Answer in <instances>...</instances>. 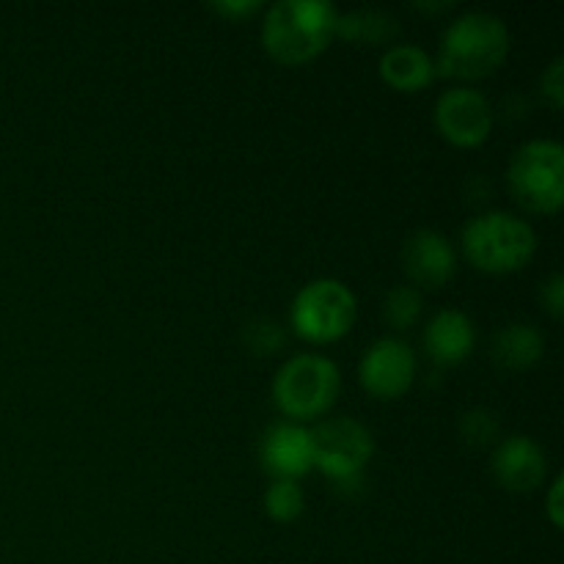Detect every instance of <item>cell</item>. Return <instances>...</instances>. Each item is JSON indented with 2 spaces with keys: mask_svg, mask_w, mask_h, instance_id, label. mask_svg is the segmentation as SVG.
I'll use <instances>...</instances> for the list:
<instances>
[{
  "mask_svg": "<svg viewBox=\"0 0 564 564\" xmlns=\"http://www.w3.org/2000/svg\"><path fill=\"white\" fill-rule=\"evenodd\" d=\"M336 11L328 0H279L262 20V44L281 66L312 64L336 36Z\"/></svg>",
  "mask_w": 564,
  "mask_h": 564,
  "instance_id": "cell-1",
  "label": "cell"
},
{
  "mask_svg": "<svg viewBox=\"0 0 564 564\" xmlns=\"http://www.w3.org/2000/svg\"><path fill=\"white\" fill-rule=\"evenodd\" d=\"M510 55V31L505 20L488 11H468L446 28L435 72L455 80H482L501 69Z\"/></svg>",
  "mask_w": 564,
  "mask_h": 564,
  "instance_id": "cell-2",
  "label": "cell"
},
{
  "mask_svg": "<svg viewBox=\"0 0 564 564\" xmlns=\"http://www.w3.org/2000/svg\"><path fill=\"white\" fill-rule=\"evenodd\" d=\"M463 253L488 275H510L527 268L538 251L534 229L512 213L477 215L463 229Z\"/></svg>",
  "mask_w": 564,
  "mask_h": 564,
  "instance_id": "cell-3",
  "label": "cell"
},
{
  "mask_svg": "<svg viewBox=\"0 0 564 564\" xmlns=\"http://www.w3.org/2000/svg\"><path fill=\"white\" fill-rule=\"evenodd\" d=\"M341 389V375L330 358L317 352L292 356L273 380V400L279 411L295 424L323 419L334 408Z\"/></svg>",
  "mask_w": 564,
  "mask_h": 564,
  "instance_id": "cell-4",
  "label": "cell"
},
{
  "mask_svg": "<svg viewBox=\"0 0 564 564\" xmlns=\"http://www.w3.org/2000/svg\"><path fill=\"white\" fill-rule=\"evenodd\" d=\"M512 198L534 215H556L564 207V147L538 138L512 154L507 169Z\"/></svg>",
  "mask_w": 564,
  "mask_h": 564,
  "instance_id": "cell-5",
  "label": "cell"
},
{
  "mask_svg": "<svg viewBox=\"0 0 564 564\" xmlns=\"http://www.w3.org/2000/svg\"><path fill=\"white\" fill-rule=\"evenodd\" d=\"M358 303L350 286L339 279H314L295 295L290 308L292 328L312 345L345 339L356 325Z\"/></svg>",
  "mask_w": 564,
  "mask_h": 564,
  "instance_id": "cell-6",
  "label": "cell"
},
{
  "mask_svg": "<svg viewBox=\"0 0 564 564\" xmlns=\"http://www.w3.org/2000/svg\"><path fill=\"white\" fill-rule=\"evenodd\" d=\"M314 468L325 474L336 488L358 485L364 468L372 463L375 438L361 422L350 416L328 419L312 430Z\"/></svg>",
  "mask_w": 564,
  "mask_h": 564,
  "instance_id": "cell-7",
  "label": "cell"
},
{
  "mask_svg": "<svg viewBox=\"0 0 564 564\" xmlns=\"http://www.w3.org/2000/svg\"><path fill=\"white\" fill-rule=\"evenodd\" d=\"M435 130L457 149H477L494 132V108L477 88H449L435 102Z\"/></svg>",
  "mask_w": 564,
  "mask_h": 564,
  "instance_id": "cell-8",
  "label": "cell"
},
{
  "mask_svg": "<svg viewBox=\"0 0 564 564\" xmlns=\"http://www.w3.org/2000/svg\"><path fill=\"white\" fill-rule=\"evenodd\" d=\"M358 380L375 400H400L416 380V352L397 336H383L364 352Z\"/></svg>",
  "mask_w": 564,
  "mask_h": 564,
  "instance_id": "cell-9",
  "label": "cell"
},
{
  "mask_svg": "<svg viewBox=\"0 0 564 564\" xmlns=\"http://www.w3.org/2000/svg\"><path fill=\"white\" fill-rule=\"evenodd\" d=\"M402 268L416 290H441L455 279L457 251L441 231L419 229L402 248Z\"/></svg>",
  "mask_w": 564,
  "mask_h": 564,
  "instance_id": "cell-10",
  "label": "cell"
},
{
  "mask_svg": "<svg viewBox=\"0 0 564 564\" xmlns=\"http://www.w3.org/2000/svg\"><path fill=\"white\" fill-rule=\"evenodd\" d=\"M494 477L510 494H532L549 477V455L529 435H510L494 452Z\"/></svg>",
  "mask_w": 564,
  "mask_h": 564,
  "instance_id": "cell-11",
  "label": "cell"
},
{
  "mask_svg": "<svg viewBox=\"0 0 564 564\" xmlns=\"http://www.w3.org/2000/svg\"><path fill=\"white\" fill-rule=\"evenodd\" d=\"M264 471L273 479H292L297 482L314 468V444L312 430L295 422H279L264 433L262 446Z\"/></svg>",
  "mask_w": 564,
  "mask_h": 564,
  "instance_id": "cell-12",
  "label": "cell"
},
{
  "mask_svg": "<svg viewBox=\"0 0 564 564\" xmlns=\"http://www.w3.org/2000/svg\"><path fill=\"white\" fill-rule=\"evenodd\" d=\"M477 345V330L460 308H444L424 328V350L438 367H457L466 361Z\"/></svg>",
  "mask_w": 564,
  "mask_h": 564,
  "instance_id": "cell-13",
  "label": "cell"
},
{
  "mask_svg": "<svg viewBox=\"0 0 564 564\" xmlns=\"http://www.w3.org/2000/svg\"><path fill=\"white\" fill-rule=\"evenodd\" d=\"M380 80L400 94H419L438 77L435 61L419 44H394L380 58Z\"/></svg>",
  "mask_w": 564,
  "mask_h": 564,
  "instance_id": "cell-14",
  "label": "cell"
},
{
  "mask_svg": "<svg viewBox=\"0 0 564 564\" xmlns=\"http://www.w3.org/2000/svg\"><path fill=\"white\" fill-rule=\"evenodd\" d=\"M545 352V339L540 334V328L529 323H510L494 336V345H490V358H494L496 367L501 372H529L532 367H538L543 361Z\"/></svg>",
  "mask_w": 564,
  "mask_h": 564,
  "instance_id": "cell-15",
  "label": "cell"
},
{
  "mask_svg": "<svg viewBox=\"0 0 564 564\" xmlns=\"http://www.w3.org/2000/svg\"><path fill=\"white\" fill-rule=\"evenodd\" d=\"M336 36H341L345 42L352 44L380 47V44H391L400 36V22H397V17H391L389 11L356 9L336 17Z\"/></svg>",
  "mask_w": 564,
  "mask_h": 564,
  "instance_id": "cell-16",
  "label": "cell"
},
{
  "mask_svg": "<svg viewBox=\"0 0 564 564\" xmlns=\"http://www.w3.org/2000/svg\"><path fill=\"white\" fill-rule=\"evenodd\" d=\"M303 510H306V496H303L301 485L292 479H273L264 494V512L270 516V521L292 523L303 516Z\"/></svg>",
  "mask_w": 564,
  "mask_h": 564,
  "instance_id": "cell-17",
  "label": "cell"
},
{
  "mask_svg": "<svg viewBox=\"0 0 564 564\" xmlns=\"http://www.w3.org/2000/svg\"><path fill=\"white\" fill-rule=\"evenodd\" d=\"M422 308H424L422 292L411 284H402V286H394V290L386 295L383 319L394 330H408L419 323Z\"/></svg>",
  "mask_w": 564,
  "mask_h": 564,
  "instance_id": "cell-18",
  "label": "cell"
},
{
  "mask_svg": "<svg viewBox=\"0 0 564 564\" xmlns=\"http://www.w3.org/2000/svg\"><path fill=\"white\" fill-rule=\"evenodd\" d=\"M242 341L253 356H273L286 345L284 328L268 317H257L242 328Z\"/></svg>",
  "mask_w": 564,
  "mask_h": 564,
  "instance_id": "cell-19",
  "label": "cell"
},
{
  "mask_svg": "<svg viewBox=\"0 0 564 564\" xmlns=\"http://www.w3.org/2000/svg\"><path fill=\"white\" fill-rule=\"evenodd\" d=\"M460 435L468 446H490L499 438V419L488 408H474L460 419Z\"/></svg>",
  "mask_w": 564,
  "mask_h": 564,
  "instance_id": "cell-20",
  "label": "cell"
},
{
  "mask_svg": "<svg viewBox=\"0 0 564 564\" xmlns=\"http://www.w3.org/2000/svg\"><path fill=\"white\" fill-rule=\"evenodd\" d=\"M540 91H543V99L554 110L564 108V58H554L549 64V69L540 77Z\"/></svg>",
  "mask_w": 564,
  "mask_h": 564,
  "instance_id": "cell-21",
  "label": "cell"
},
{
  "mask_svg": "<svg viewBox=\"0 0 564 564\" xmlns=\"http://www.w3.org/2000/svg\"><path fill=\"white\" fill-rule=\"evenodd\" d=\"M259 9H262L259 0H235V3H231V0H224V3H209V11H215V14H220L229 22L248 20V17L257 14Z\"/></svg>",
  "mask_w": 564,
  "mask_h": 564,
  "instance_id": "cell-22",
  "label": "cell"
},
{
  "mask_svg": "<svg viewBox=\"0 0 564 564\" xmlns=\"http://www.w3.org/2000/svg\"><path fill=\"white\" fill-rule=\"evenodd\" d=\"M540 297H543V303H545V308H549L551 317L562 319L564 317V275L562 273L551 275V279L543 284Z\"/></svg>",
  "mask_w": 564,
  "mask_h": 564,
  "instance_id": "cell-23",
  "label": "cell"
},
{
  "mask_svg": "<svg viewBox=\"0 0 564 564\" xmlns=\"http://www.w3.org/2000/svg\"><path fill=\"white\" fill-rule=\"evenodd\" d=\"M562 488H564V477H560L551 482V490H549V501H545V516H549L551 527L554 529H562L564 523V510H562Z\"/></svg>",
  "mask_w": 564,
  "mask_h": 564,
  "instance_id": "cell-24",
  "label": "cell"
},
{
  "mask_svg": "<svg viewBox=\"0 0 564 564\" xmlns=\"http://www.w3.org/2000/svg\"><path fill=\"white\" fill-rule=\"evenodd\" d=\"M413 9L427 11V14H444V11L455 9V3L452 0H446V3H413Z\"/></svg>",
  "mask_w": 564,
  "mask_h": 564,
  "instance_id": "cell-25",
  "label": "cell"
}]
</instances>
